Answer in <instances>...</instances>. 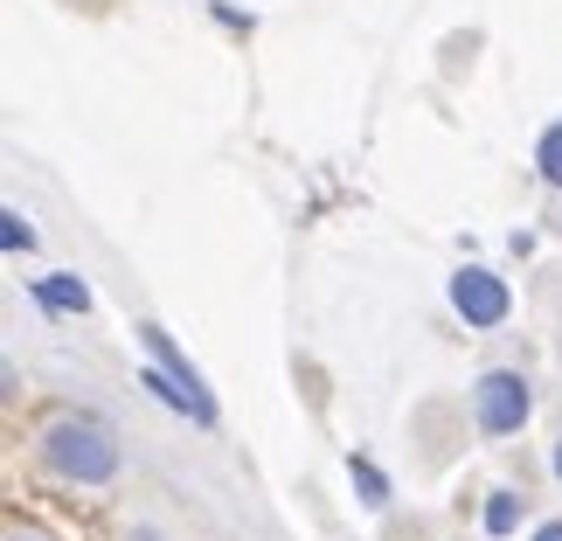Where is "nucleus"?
<instances>
[{"label": "nucleus", "mask_w": 562, "mask_h": 541, "mask_svg": "<svg viewBox=\"0 0 562 541\" xmlns=\"http://www.w3.org/2000/svg\"><path fill=\"white\" fill-rule=\"evenodd\" d=\"M42 465L70 486H104L119 480V438L112 424L91 417V409H63V417L42 424Z\"/></svg>", "instance_id": "obj_1"}, {"label": "nucleus", "mask_w": 562, "mask_h": 541, "mask_svg": "<svg viewBox=\"0 0 562 541\" xmlns=\"http://www.w3.org/2000/svg\"><path fill=\"white\" fill-rule=\"evenodd\" d=\"M535 417V388L521 368H493V375L472 382V424H480V438H521Z\"/></svg>", "instance_id": "obj_2"}, {"label": "nucleus", "mask_w": 562, "mask_h": 541, "mask_svg": "<svg viewBox=\"0 0 562 541\" xmlns=\"http://www.w3.org/2000/svg\"><path fill=\"white\" fill-rule=\"evenodd\" d=\"M451 313H459L465 327L493 334V327H501V319L514 313L507 278H501V271H486V264H459V271H451Z\"/></svg>", "instance_id": "obj_3"}, {"label": "nucleus", "mask_w": 562, "mask_h": 541, "mask_svg": "<svg viewBox=\"0 0 562 541\" xmlns=\"http://www.w3.org/2000/svg\"><path fill=\"white\" fill-rule=\"evenodd\" d=\"M35 306H49V313H91V285L83 278H35Z\"/></svg>", "instance_id": "obj_4"}, {"label": "nucleus", "mask_w": 562, "mask_h": 541, "mask_svg": "<svg viewBox=\"0 0 562 541\" xmlns=\"http://www.w3.org/2000/svg\"><path fill=\"white\" fill-rule=\"evenodd\" d=\"M480 521H486V534H514V528H521V493H514V486H493Z\"/></svg>", "instance_id": "obj_5"}, {"label": "nucleus", "mask_w": 562, "mask_h": 541, "mask_svg": "<svg viewBox=\"0 0 562 541\" xmlns=\"http://www.w3.org/2000/svg\"><path fill=\"white\" fill-rule=\"evenodd\" d=\"M535 174H542L549 188H562V119L542 125V139H535Z\"/></svg>", "instance_id": "obj_6"}, {"label": "nucleus", "mask_w": 562, "mask_h": 541, "mask_svg": "<svg viewBox=\"0 0 562 541\" xmlns=\"http://www.w3.org/2000/svg\"><path fill=\"white\" fill-rule=\"evenodd\" d=\"M348 472H355L361 500H369V507H389V472H375V459H348Z\"/></svg>", "instance_id": "obj_7"}, {"label": "nucleus", "mask_w": 562, "mask_h": 541, "mask_svg": "<svg viewBox=\"0 0 562 541\" xmlns=\"http://www.w3.org/2000/svg\"><path fill=\"white\" fill-rule=\"evenodd\" d=\"M0 250H8V257H29L35 250V223H21L14 208H0Z\"/></svg>", "instance_id": "obj_8"}, {"label": "nucleus", "mask_w": 562, "mask_h": 541, "mask_svg": "<svg viewBox=\"0 0 562 541\" xmlns=\"http://www.w3.org/2000/svg\"><path fill=\"white\" fill-rule=\"evenodd\" d=\"M528 541H562V521H542V528H535Z\"/></svg>", "instance_id": "obj_9"}, {"label": "nucleus", "mask_w": 562, "mask_h": 541, "mask_svg": "<svg viewBox=\"0 0 562 541\" xmlns=\"http://www.w3.org/2000/svg\"><path fill=\"white\" fill-rule=\"evenodd\" d=\"M125 541H167L160 528H133V534H125Z\"/></svg>", "instance_id": "obj_10"}, {"label": "nucleus", "mask_w": 562, "mask_h": 541, "mask_svg": "<svg viewBox=\"0 0 562 541\" xmlns=\"http://www.w3.org/2000/svg\"><path fill=\"white\" fill-rule=\"evenodd\" d=\"M549 472H555V486H562V438H555V451H549Z\"/></svg>", "instance_id": "obj_11"}, {"label": "nucleus", "mask_w": 562, "mask_h": 541, "mask_svg": "<svg viewBox=\"0 0 562 541\" xmlns=\"http://www.w3.org/2000/svg\"><path fill=\"white\" fill-rule=\"evenodd\" d=\"M8 388H14V375H8V361H0V396H8Z\"/></svg>", "instance_id": "obj_12"}, {"label": "nucleus", "mask_w": 562, "mask_h": 541, "mask_svg": "<svg viewBox=\"0 0 562 541\" xmlns=\"http://www.w3.org/2000/svg\"><path fill=\"white\" fill-rule=\"evenodd\" d=\"M0 541H35V534H0Z\"/></svg>", "instance_id": "obj_13"}]
</instances>
